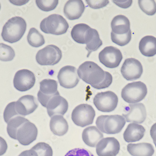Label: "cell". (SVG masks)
Listing matches in <instances>:
<instances>
[{"label":"cell","mask_w":156,"mask_h":156,"mask_svg":"<svg viewBox=\"0 0 156 156\" xmlns=\"http://www.w3.org/2000/svg\"><path fill=\"white\" fill-rule=\"evenodd\" d=\"M127 151L132 156H152L155 151L152 144L147 143L130 144L127 145Z\"/></svg>","instance_id":"obj_22"},{"label":"cell","mask_w":156,"mask_h":156,"mask_svg":"<svg viewBox=\"0 0 156 156\" xmlns=\"http://www.w3.org/2000/svg\"><path fill=\"white\" fill-rule=\"evenodd\" d=\"M15 52L14 49L9 45L3 43L0 44V60L7 62L14 59Z\"/></svg>","instance_id":"obj_28"},{"label":"cell","mask_w":156,"mask_h":156,"mask_svg":"<svg viewBox=\"0 0 156 156\" xmlns=\"http://www.w3.org/2000/svg\"><path fill=\"white\" fill-rule=\"evenodd\" d=\"M150 134L156 147V123H154L151 126L150 130Z\"/></svg>","instance_id":"obj_41"},{"label":"cell","mask_w":156,"mask_h":156,"mask_svg":"<svg viewBox=\"0 0 156 156\" xmlns=\"http://www.w3.org/2000/svg\"><path fill=\"white\" fill-rule=\"evenodd\" d=\"M47 113L50 117L55 115H64L68 110V103L62 96L56 95L49 100L46 106Z\"/></svg>","instance_id":"obj_18"},{"label":"cell","mask_w":156,"mask_h":156,"mask_svg":"<svg viewBox=\"0 0 156 156\" xmlns=\"http://www.w3.org/2000/svg\"><path fill=\"white\" fill-rule=\"evenodd\" d=\"M62 51L56 45H47L37 53L36 59L38 64L41 66H54L62 58Z\"/></svg>","instance_id":"obj_8"},{"label":"cell","mask_w":156,"mask_h":156,"mask_svg":"<svg viewBox=\"0 0 156 156\" xmlns=\"http://www.w3.org/2000/svg\"><path fill=\"white\" fill-rule=\"evenodd\" d=\"M87 5L94 9H99L105 7L109 3L108 1H88L87 0Z\"/></svg>","instance_id":"obj_37"},{"label":"cell","mask_w":156,"mask_h":156,"mask_svg":"<svg viewBox=\"0 0 156 156\" xmlns=\"http://www.w3.org/2000/svg\"><path fill=\"white\" fill-rule=\"evenodd\" d=\"M60 86L66 89L74 88L79 82L76 68L73 66H66L61 68L58 75Z\"/></svg>","instance_id":"obj_12"},{"label":"cell","mask_w":156,"mask_h":156,"mask_svg":"<svg viewBox=\"0 0 156 156\" xmlns=\"http://www.w3.org/2000/svg\"><path fill=\"white\" fill-rule=\"evenodd\" d=\"M139 49L144 56L151 57L156 54V38L152 36H146L139 42Z\"/></svg>","instance_id":"obj_25"},{"label":"cell","mask_w":156,"mask_h":156,"mask_svg":"<svg viewBox=\"0 0 156 156\" xmlns=\"http://www.w3.org/2000/svg\"><path fill=\"white\" fill-rule=\"evenodd\" d=\"M121 72L123 78L128 81L136 80L141 77L143 72L140 61L134 58H129L124 61Z\"/></svg>","instance_id":"obj_13"},{"label":"cell","mask_w":156,"mask_h":156,"mask_svg":"<svg viewBox=\"0 0 156 156\" xmlns=\"http://www.w3.org/2000/svg\"><path fill=\"white\" fill-rule=\"evenodd\" d=\"M125 113L122 114L126 121L129 122L142 123L146 118V110L143 103L129 104L124 109Z\"/></svg>","instance_id":"obj_14"},{"label":"cell","mask_w":156,"mask_h":156,"mask_svg":"<svg viewBox=\"0 0 156 156\" xmlns=\"http://www.w3.org/2000/svg\"><path fill=\"white\" fill-rule=\"evenodd\" d=\"M126 123L125 118L120 115H101L96 121L97 128L107 134H118L122 130Z\"/></svg>","instance_id":"obj_4"},{"label":"cell","mask_w":156,"mask_h":156,"mask_svg":"<svg viewBox=\"0 0 156 156\" xmlns=\"http://www.w3.org/2000/svg\"><path fill=\"white\" fill-rule=\"evenodd\" d=\"M93 102L97 109L102 112H110L116 108L118 102L117 95L112 91L99 93L94 98Z\"/></svg>","instance_id":"obj_9"},{"label":"cell","mask_w":156,"mask_h":156,"mask_svg":"<svg viewBox=\"0 0 156 156\" xmlns=\"http://www.w3.org/2000/svg\"><path fill=\"white\" fill-rule=\"evenodd\" d=\"M18 156H38L36 151L34 150L31 149L29 150L25 151L20 153Z\"/></svg>","instance_id":"obj_40"},{"label":"cell","mask_w":156,"mask_h":156,"mask_svg":"<svg viewBox=\"0 0 156 156\" xmlns=\"http://www.w3.org/2000/svg\"><path fill=\"white\" fill-rule=\"evenodd\" d=\"M8 149V145L5 139L0 136V156L4 155Z\"/></svg>","instance_id":"obj_39"},{"label":"cell","mask_w":156,"mask_h":156,"mask_svg":"<svg viewBox=\"0 0 156 156\" xmlns=\"http://www.w3.org/2000/svg\"><path fill=\"white\" fill-rule=\"evenodd\" d=\"M39 91L47 96L59 94L58 91V83L56 80L51 79H44L40 82Z\"/></svg>","instance_id":"obj_26"},{"label":"cell","mask_w":156,"mask_h":156,"mask_svg":"<svg viewBox=\"0 0 156 156\" xmlns=\"http://www.w3.org/2000/svg\"><path fill=\"white\" fill-rule=\"evenodd\" d=\"M112 32L117 35H123L130 30V22L123 15H118L113 18L111 23Z\"/></svg>","instance_id":"obj_24"},{"label":"cell","mask_w":156,"mask_h":156,"mask_svg":"<svg viewBox=\"0 0 156 156\" xmlns=\"http://www.w3.org/2000/svg\"><path fill=\"white\" fill-rule=\"evenodd\" d=\"M111 40L113 43L119 46H123L128 44L131 39V30L123 35H117L111 32Z\"/></svg>","instance_id":"obj_30"},{"label":"cell","mask_w":156,"mask_h":156,"mask_svg":"<svg viewBox=\"0 0 156 156\" xmlns=\"http://www.w3.org/2000/svg\"><path fill=\"white\" fill-rule=\"evenodd\" d=\"M106 72L96 63L89 61L83 63L77 70L79 78L93 87L103 81Z\"/></svg>","instance_id":"obj_3"},{"label":"cell","mask_w":156,"mask_h":156,"mask_svg":"<svg viewBox=\"0 0 156 156\" xmlns=\"http://www.w3.org/2000/svg\"><path fill=\"white\" fill-rule=\"evenodd\" d=\"M122 58L121 51L114 46L105 47L99 54V59L101 63L104 66L109 68L118 67Z\"/></svg>","instance_id":"obj_10"},{"label":"cell","mask_w":156,"mask_h":156,"mask_svg":"<svg viewBox=\"0 0 156 156\" xmlns=\"http://www.w3.org/2000/svg\"><path fill=\"white\" fill-rule=\"evenodd\" d=\"M27 41L30 45L35 48H38L45 44L44 37L35 28H31L28 36Z\"/></svg>","instance_id":"obj_27"},{"label":"cell","mask_w":156,"mask_h":156,"mask_svg":"<svg viewBox=\"0 0 156 156\" xmlns=\"http://www.w3.org/2000/svg\"><path fill=\"white\" fill-rule=\"evenodd\" d=\"M16 101L10 102L6 106V108L3 113V118L6 123H8L9 122L13 117L16 116H20L18 115L15 109Z\"/></svg>","instance_id":"obj_34"},{"label":"cell","mask_w":156,"mask_h":156,"mask_svg":"<svg viewBox=\"0 0 156 156\" xmlns=\"http://www.w3.org/2000/svg\"><path fill=\"white\" fill-rule=\"evenodd\" d=\"M116 5L122 8H128L131 6L132 1H113Z\"/></svg>","instance_id":"obj_38"},{"label":"cell","mask_w":156,"mask_h":156,"mask_svg":"<svg viewBox=\"0 0 156 156\" xmlns=\"http://www.w3.org/2000/svg\"><path fill=\"white\" fill-rule=\"evenodd\" d=\"M95 116V110L92 106L87 104L78 105L72 113V119L74 124L81 127L92 124Z\"/></svg>","instance_id":"obj_7"},{"label":"cell","mask_w":156,"mask_h":156,"mask_svg":"<svg viewBox=\"0 0 156 156\" xmlns=\"http://www.w3.org/2000/svg\"><path fill=\"white\" fill-rule=\"evenodd\" d=\"M1 4H0V9H1Z\"/></svg>","instance_id":"obj_42"},{"label":"cell","mask_w":156,"mask_h":156,"mask_svg":"<svg viewBox=\"0 0 156 156\" xmlns=\"http://www.w3.org/2000/svg\"><path fill=\"white\" fill-rule=\"evenodd\" d=\"M9 136L12 139L18 140L22 145H29L37 138V128L28 119L16 116L9 122L7 128Z\"/></svg>","instance_id":"obj_1"},{"label":"cell","mask_w":156,"mask_h":156,"mask_svg":"<svg viewBox=\"0 0 156 156\" xmlns=\"http://www.w3.org/2000/svg\"><path fill=\"white\" fill-rule=\"evenodd\" d=\"M69 24L62 16L52 14L42 20L40 23L41 30L46 34L60 35L67 32Z\"/></svg>","instance_id":"obj_5"},{"label":"cell","mask_w":156,"mask_h":156,"mask_svg":"<svg viewBox=\"0 0 156 156\" xmlns=\"http://www.w3.org/2000/svg\"><path fill=\"white\" fill-rule=\"evenodd\" d=\"M82 137L85 144L89 147H94L103 138V135L97 127L90 126L83 130Z\"/></svg>","instance_id":"obj_21"},{"label":"cell","mask_w":156,"mask_h":156,"mask_svg":"<svg viewBox=\"0 0 156 156\" xmlns=\"http://www.w3.org/2000/svg\"><path fill=\"white\" fill-rule=\"evenodd\" d=\"M50 127L51 132L58 136H63L68 130V124L63 115H55L51 117Z\"/></svg>","instance_id":"obj_23"},{"label":"cell","mask_w":156,"mask_h":156,"mask_svg":"<svg viewBox=\"0 0 156 156\" xmlns=\"http://www.w3.org/2000/svg\"><path fill=\"white\" fill-rule=\"evenodd\" d=\"M145 132V128L142 125L135 123H130L123 133V138L127 142H135L142 139Z\"/></svg>","instance_id":"obj_20"},{"label":"cell","mask_w":156,"mask_h":156,"mask_svg":"<svg viewBox=\"0 0 156 156\" xmlns=\"http://www.w3.org/2000/svg\"><path fill=\"white\" fill-rule=\"evenodd\" d=\"M85 9V5L81 0H70L65 5L64 13L69 20H76L82 16Z\"/></svg>","instance_id":"obj_19"},{"label":"cell","mask_w":156,"mask_h":156,"mask_svg":"<svg viewBox=\"0 0 156 156\" xmlns=\"http://www.w3.org/2000/svg\"><path fill=\"white\" fill-rule=\"evenodd\" d=\"M96 30L92 29L85 23L74 25L72 30V37L80 44H88L93 38Z\"/></svg>","instance_id":"obj_16"},{"label":"cell","mask_w":156,"mask_h":156,"mask_svg":"<svg viewBox=\"0 0 156 156\" xmlns=\"http://www.w3.org/2000/svg\"><path fill=\"white\" fill-rule=\"evenodd\" d=\"M38 106V103L34 96L26 95L16 101L15 109L18 115L26 116L33 113Z\"/></svg>","instance_id":"obj_17"},{"label":"cell","mask_w":156,"mask_h":156,"mask_svg":"<svg viewBox=\"0 0 156 156\" xmlns=\"http://www.w3.org/2000/svg\"><path fill=\"white\" fill-rule=\"evenodd\" d=\"M38 156H52L53 151L49 144L45 143H38L32 148Z\"/></svg>","instance_id":"obj_31"},{"label":"cell","mask_w":156,"mask_h":156,"mask_svg":"<svg viewBox=\"0 0 156 156\" xmlns=\"http://www.w3.org/2000/svg\"><path fill=\"white\" fill-rule=\"evenodd\" d=\"M65 156H94L90 151L84 148H75L68 151Z\"/></svg>","instance_id":"obj_35"},{"label":"cell","mask_w":156,"mask_h":156,"mask_svg":"<svg viewBox=\"0 0 156 156\" xmlns=\"http://www.w3.org/2000/svg\"><path fill=\"white\" fill-rule=\"evenodd\" d=\"M102 45V41L100 38L98 31L96 30L93 38H92L91 41L88 44H87L86 47V49L88 51L87 57H88V56L91 52L97 51Z\"/></svg>","instance_id":"obj_32"},{"label":"cell","mask_w":156,"mask_h":156,"mask_svg":"<svg viewBox=\"0 0 156 156\" xmlns=\"http://www.w3.org/2000/svg\"><path fill=\"white\" fill-rule=\"evenodd\" d=\"M146 85L142 81L129 83L122 91L121 96L124 101L135 104L143 100L147 95Z\"/></svg>","instance_id":"obj_6"},{"label":"cell","mask_w":156,"mask_h":156,"mask_svg":"<svg viewBox=\"0 0 156 156\" xmlns=\"http://www.w3.org/2000/svg\"><path fill=\"white\" fill-rule=\"evenodd\" d=\"M36 82L34 73L27 69L18 71L14 76L13 84L15 88L20 92H25L33 87Z\"/></svg>","instance_id":"obj_11"},{"label":"cell","mask_w":156,"mask_h":156,"mask_svg":"<svg viewBox=\"0 0 156 156\" xmlns=\"http://www.w3.org/2000/svg\"><path fill=\"white\" fill-rule=\"evenodd\" d=\"M112 81H113V77L112 75L109 73L106 72L105 79L100 84L93 87L95 89H99V90L108 88L112 84Z\"/></svg>","instance_id":"obj_36"},{"label":"cell","mask_w":156,"mask_h":156,"mask_svg":"<svg viewBox=\"0 0 156 156\" xmlns=\"http://www.w3.org/2000/svg\"><path fill=\"white\" fill-rule=\"evenodd\" d=\"M138 4L141 10L147 15L153 16L156 13V3L153 0H140Z\"/></svg>","instance_id":"obj_29"},{"label":"cell","mask_w":156,"mask_h":156,"mask_svg":"<svg viewBox=\"0 0 156 156\" xmlns=\"http://www.w3.org/2000/svg\"><path fill=\"white\" fill-rule=\"evenodd\" d=\"M27 28L26 21L20 16L12 17L2 28L1 36L5 42L13 44L22 38Z\"/></svg>","instance_id":"obj_2"},{"label":"cell","mask_w":156,"mask_h":156,"mask_svg":"<svg viewBox=\"0 0 156 156\" xmlns=\"http://www.w3.org/2000/svg\"><path fill=\"white\" fill-rule=\"evenodd\" d=\"M120 149V143L116 138L106 137L97 144L96 151L98 156H116Z\"/></svg>","instance_id":"obj_15"},{"label":"cell","mask_w":156,"mask_h":156,"mask_svg":"<svg viewBox=\"0 0 156 156\" xmlns=\"http://www.w3.org/2000/svg\"><path fill=\"white\" fill-rule=\"evenodd\" d=\"M36 3L39 9L42 11H48L54 10L56 8L58 3V1H36Z\"/></svg>","instance_id":"obj_33"}]
</instances>
